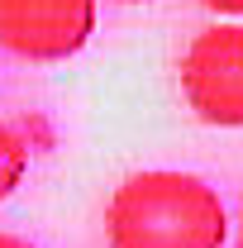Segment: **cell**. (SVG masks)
<instances>
[{"label":"cell","mask_w":243,"mask_h":248,"mask_svg":"<svg viewBox=\"0 0 243 248\" xmlns=\"http://www.w3.org/2000/svg\"><path fill=\"white\" fill-rule=\"evenodd\" d=\"M105 239L110 248H224L229 210L205 177L148 167L110 191Z\"/></svg>","instance_id":"cell-1"},{"label":"cell","mask_w":243,"mask_h":248,"mask_svg":"<svg viewBox=\"0 0 243 248\" xmlns=\"http://www.w3.org/2000/svg\"><path fill=\"white\" fill-rule=\"evenodd\" d=\"M182 95L214 129H243V24H210L182 53Z\"/></svg>","instance_id":"cell-2"},{"label":"cell","mask_w":243,"mask_h":248,"mask_svg":"<svg viewBox=\"0 0 243 248\" xmlns=\"http://www.w3.org/2000/svg\"><path fill=\"white\" fill-rule=\"evenodd\" d=\"M95 33V0H0V48L24 62H62Z\"/></svg>","instance_id":"cell-3"},{"label":"cell","mask_w":243,"mask_h":248,"mask_svg":"<svg viewBox=\"0 0 243 248\" xmlns=\"http://www.w3.org/2000/svg\"><path fill=\"white\" fill-rule=\"evenodd\" d=\"M29 177V143L15 124L0 120V201H10Z\"/></svg>","instance_id":"cell-4"},{"label":"cell","mask_w":243,"mask_h":248,"mask_svg":"<svg viewBox=\"0 0 243 248\" xmlns=\"http://www.w3.org/2000/svg\"><path fill=\"white\" fill-rule=\"evenodd\" d=\"M205 10H214V15H229V19H243V0H200Z\"/></svg>","instance_id":"cell-5"},{"label":"cell","mask_w":243,"mask_h":248,"mask_svg":"<svg viewBox=\"0 0 243 248\" xmlns=\"http://www.w3.org/2000/svg\"><path fill=\"white\" fill-rule=\"evenodd\" d=\"M0 248H33V244L19 239V234H5V229H0Z\"/></svg>","instance_id":"cell-6"},{"label":"cell","mask_w":243,"mask_h":248,"mask_svg":"<svg viewBox=\"0 0 243 248\" xmlns=\"http://www.w3.org/2000/svg\"><path fill=\"white\" fill-rule=\"evenodd\" d=\"M120 5H148V0H120Z\"/></svg>","instance_id":"cell-7"},{"label":"cell","mask_w":243,"mask_h":248,"mask_svg":"<svg viewBox=\"0 0 243 248\" xmlns=\"http://www.w3.org/2000/svg\"><path fill=\"white\" fill-rule=\"evenodd\" d=\"M239 248H243V219H239Z\"/></svg>","instance_id":"cell-8"}]
</instances>
